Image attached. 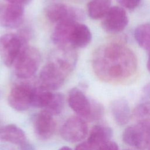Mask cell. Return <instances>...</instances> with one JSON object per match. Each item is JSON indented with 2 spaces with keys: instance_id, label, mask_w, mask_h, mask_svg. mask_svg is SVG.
Listing matches in <instances>:
<instances>
[{
  "instance_id": "5b68a950",
  "label": "cell",
  "mask_w": 150,
  "mask_h": 150,
  "mask_svg": "<svg viewBox=\"0 0 150 150\" xmlns=\"http://www.w3.org/2000/svg\"><path fill=\"white\" fill-rule=\"evenodd\" d=\"M87 134V124L85 120L79 116L69 118L60 129L61 137L70 142L82 141L86 137Z\"/></svg>"
},
{
  "instance_id": "cb8c5ba5",
  "label": "cell",
  "mask_w": 150,
  "mask_h": 150,
  "mask_svg": "<svg viewBox=\"0 0 150 150\" xmlns=\"http://www.w3.org/2000/svg\"><path fill=\"white\" fill-rule=\"evenodd\" d=\"M150 100V81L146 83L142 90L141 100L143 101H148Z\"/></svg>"
},
{
  "instance_id": "f546056e",
  "label": "cell",
  "mask_w": 150,
  "mask_h": 150,
  "mask_svg": "<svg viewBox=\"0 0 150 150\" xmlns=\"http://www.w3.org/2000/svg\"><path fill=\"white\" fill-rule=\"evenodd\" d=\"M146 67H147V69H148V70L149 73H150V53H149V56H148V61H147Z\"/></svg>"
},
{
  "instance_id": "277c9868",
  "label": "cell",
  "mask_w": 150,
  "mask_h": 150,
  "mask_svg": "<svg viewBox=\"0 0 150 150\" xmlns=\"http://www.w3.org/2000/svg\"><path fill=\"white\" fill-rule=\"evenodd\" d=\"M18 34L10 33L0 36V57L4 64L8 67L14 64L22 48L27 45Z\"/></svg>"
},
{
  "instance_id": "9a60e30c",
  "label": "cell",
  "mask_w": 150,
  "mask_h": 150,
  "mask_svg": "<svg viewBox=\"0 0 150 150\" xmlns=\"http://www.w3.org/2000/svg\"><path fill=\"white\" fill-rule=\"evenodd\" d=\"M112 117L120 125L127 124L131 118V110L127 101L124 98L114 100L111 107Z\"/></svg>"
},
{
  "instance_id": "5bb4252c",
  "label": "cell",
  "mask_w": 150,
  "mask_h": 150,
  "mask_svg": "<svg viewBox=\"0 0 150 150\" xmlns=\"http://www.w3.org/2000/svg\"><path fill=\"white\" fill-rule=\"evenodd\" d=\"M23 131L14 124H8L0 128V141L20 145L26 142Z\"/></svg>"
},
{
  "instance_id": "f1b7e54d",
  "label": "cell",
  "mask_w": 150,
  "mask_h": 150,
  "mask_svg": "<svg viewBox=\"0 0 150 150\" xmlns=\"http://www.w3.org/2000/svg\"><path fill=\"white\" fill-rule=\"evenodd\" d=\"M0 150H15L12 146L9 145H1Z\"/></svg>"
},
{
  "instance_id": "1f68e13d",
  "label": "cell",
  "mask_w": 150,
  "mask_h": 150,
  "mask_svg": "<svg viewBox=\"0 0 150 150\" xmlns=\"http://www.w3.org/2000/svg\"><path fill=\"white\" fill-rule=\"evenodd\" d=\"M2 9V8H1V6H0V15H1V13Z\"/></svg>"
},
{
  "instance_id": "484cf974",
  "label": "cell",
  "mask_w": 150,
  "mask_h": 150,
  "mask_svg": "<svg viewBox=\"0 0 150 150\" xmlns=\"http://www.w3.org/2000/svg\"><path fill=\"white\" fill-rule=\"evenodd\" d=\"M75 150H94L92 146L88 143L87 141L86 142H83L78 144Z\"/></svg>"
},
{
  "instance_id": "4fadbf2b",
  "label": "cell",
  "mask_w": 150,
  "mask_h": 150,
  "mask_svg": "<svg viewBox=\"0 0 150 150\" xmlns=\"http://www.w3.org/2000/svg\"><path fill=\"white\" fill-rule=\"evenodd\" d=\"M112 135V131L110 127L96 125L91 129L87 141L94 150H97L104 144L110 141Z\"/></svg>"
},
{
  "instance_id": "30bf717a",
  "label": "cell",
  "mask_w": 150,
  "mask_h": 150,
  "mask_svg": "<svg viewBox=\"0 0 150 150\" xmlns=\"http://www.w3.org/2000/svg\"><path fill=\"white\" fill-rule=\"evenodd\" d=\"M68 103L70 108L83 119L90 120L92 112V103L79 88L70 90L68 96Z\"/></svg>"
},
{
  "instance_id": "ac0fdd59",
  "label": "cell",
  "mask_w": 150,
  "mask_h": 150,
  "mask_svg": "<svg viewBox=\"0 0 150 150\" xmlns=\"http://www.w3.org/2000/svg\"><path fill=\"white\" fill-rule=\"evenodd\" d=\"M53 94L50 90L40 85L34 87L32 96V106L45 108L51 100Z\"/></svg>"
},
{
  "instance_id": "44dd1931",
  "label": "cell",
  "mask_w": 150,
  "mask_h": 150,
  "mask_svg": "<svg viewBox=\"0 0 150 150\" xmlns=\"http://www.w3.org/2000/svg\"><path fill=\"white\" fill-rule=\"evenodd\" d=\"M63 96L59 93H53L51 100L43 110L53 116L60 114L63 108Z\"/></svg>"
},
{
  "instance_id": "8992f818",
  "label": "cell",
  "mask_w": 150,
  "mask_h": 150,
  "mask_svg": "<svg viewBox=\"0 0 150 150\" xmlns=\"http://www.w3.org/2000/svg\"><path fill=\"white\" fill-rule=\"evenodd\" d=\"M67 75L56 63L51 61L40 70V85L50 91L57 90L62 86Z\"/></svg>"
},
{
  "instance_id": "52a82bcc",
  "label": "cell",
  "mask_w": 150,
  "mask_h": 150,
  "mask_svg": "<svg viewBox=\"0 0 150 150\" xmlns=\"http://www.w3.org/2000/svg\"><path fill=\"white\" fill-rule=\"evenodd\" d=\"M128 17L124 8L118 6H111L102 18L103 29L110 33L122 32L128 23Z\"/></svg>"
},
{
  "instance_id": "7a4b0ae2",
  "label": "cell",
  "mask_w": 150,
  "mask_h": 150,
  "mask_svg": "<svg viewBox=\"0 0 150 150\" xmlns=\"http://www.w3.org/2000/svg\"><path fill=\"white\" fill-rule=\"evenodd\" d=\"M40 63L39 50L34 47L26 46L22 48L13 64L15 75L19 79H29L37 71Z\"/></svg>"
},
{
  "instance_id": "836d02e7",
  "label": "cell",
  "mask_w": 150,
  "mask_h": 150,
  "mask_svg": "<svg viewBox=\"0 0 150 150\" xmlns=\"http://www.w3.org/2000/svg\"><path fill=\"white\" fill-rule=\"evenodd\" d=\"M126 150H129V149H126Z\"/></svg>"
},
{
  "instance_id": "603a6c76",
  "label": "cell",
  "mask_w": 150,
  "mask_h": 150,
  "mask_svg": "<svg viewBox=\"0 0 150 150\" xmlns=\"http://www.w3.org/2000/svg\"><path fill=\"white\" fill-rule=\"evenodd\" d=\"M121 7L129 10H134L137 8L141 0H117Z\"/></svg>"
},
{
  "instance_id": "3957f363",
  "label": "cell",
  "mask_w": 150,
  "mask_h": 150,
  "mask_svg": "<svg viewBox=\"0 0 150 150\" xmlns=\"http://www.w3.org/2000/svg\"><path fill=\"white\" fill-rule=\"evenodd\" d=\"M123 141L127 145L144 150L150 148V121H139L126 128L122 134Z\"/></svg>"
},
{
  "instance_id": "6da1fadb",
  "label": "cell",
  "mask_w": 150,
  "mask_h": 150,
  "mask_svg": "<svg viewBox=\"0 0 150 150\" xmlns=\"http://www.w3.org/2000/svg\"><path fill=\"white\" fill-rule=\"evenodd\" d=\"M92 67L97 77L108 83L127 80L135 73L137 59L123 44L111 42L98 47L93 53Z\"/></svg>"
},
{
  "instance_id": "d6a6232c",
  "label": "cell",
  "mask_w": 150,
  "mask_h": 150,
  "mask_svg": "<svg viewBox=\"0 0 150 150\" xmlns=\"http://www.w3.org/2000/svg\"><path fill=\"white\" fill-rule=\"evenodd\" d=\"M148 150H150V148H149V149H148Z\"/></svg>"
},
{
  "instance_id": "ffe728a7",
  "label": "cell",
  "mask_w": 150,
  "mask_h": 150,
  "mask_svg": "<svg viewBox=\"0 0 150 150\" xmlns=\"http://www.w3.org/2000/svg\"><path fill=\"white\" fill-rule=\"evenodd\" d=\"M134 35L137 43L141 48L150 50V23H143L137 26Z\"/></svg>"
},
{
  "instance_id": "d4e9b609",
  "label": "cell",
  "mask_w": 150,
  "mask_h": 150,
  "mask_svg": "<svg viewBox=\"0 0 150 150\" xmlns=\"http://www.w3.org/2000/svg\"><path fill=\"white\" fill-rule=\"evenodd\" d=\"M97 150H118V146L115 142L108 141L98 148Z\"/></svg>"
},
{
  "instance_id": "4dcf8cb0",
  "label": "cell",
  "mask_w": 150,
  "mask_h": 150,
  "mask_svg": "<svg viewBox=\"0 0 150 150\" xmlns=\"http://www.w3.org/2000/svg\"><path fill=\"white\" fill-rule=\"evenodd\" d=\"M59 150H72V149L68 146H63L60 148Z\"/></svg>"
},
{
  "instance_id": "4316f807",
  "label": "cell",
  "mask_w": 150,
  "mask_h": 150,
  "mask_svg": "<svg viewBox=\"0 0 150 150\" xmlns=\"http://www.w3.org/2000/svg\"><path fill=\"white\" fill-rule=\"evenodd\" d=\"M6 2H8L9 4H17L24 6L29 4L32 0H5Z\"/></svg>"
},
{
  "instance_id": "2e32d148",
  "label": "cell",
  "mask_w": 150,
  "mask_h": 150,
  "mask_svg": "<svg viewBox=\"0 0 150 150\" xmlns=\"http://www.w3.org/2000/svg\"><path fill=\"white\" fill-rule=\"evenodd\" d=\"M92 39V34L90 29L84 24L78 23L73 32L70 45L74 49L83 48L88 46Z\"/></svg>"
},
{
  "instance_id": "7402d4cb",
  "label": "cell",
  "mask_w": 150,
  "mask_h": 150,
  "mask_svg": "<svg viewBox=\"0 0 150 150\" xmlns=\"http://www.w3.org/2000/svg\"><path fill=\"white\" fill-rule=\"evenodd\" d=\"M134 115L138 122L150 121V101L141 102L134 109Z\"/></svg>"
},
{
  "instance_id": "ba28073f",
  "label": "cell",
  "mask_w": 150,
  "mask_h": 150,
  "mask_svg": "<svg viewBox=\"0 0 150 150\" xmlns=\"http://www.w3.org/2000/svg\"><path fill=\"white\" fill-rule=\"evenodd\" d=\"M33 87L22 83L14 86L11 90L8 97L9 105L17 111H25L31 105Z\"/></svg>"
},
{
  "instance_id": "9c48e42d",
  "label": "cell",
  "mask_w": 150,
  "mask_h": 150,
  "mask_svg": "<svg viewBox=\"0 0 150 150\" xmlns=\"http://www.w3.org/2000/svg\"><path fill=\"white\" fill-rule=\"evenodd\" d=\"M78 23L77 21L70 16L57 23L52 35L53 43L58 47H72L70 45L71 38L73 30Z\"/></svg>"
},
{
  "instance_id": "e0dca14e",
  "label": "cell",
  "mask_w": 150,
  "mask_h": 150,
  "mask_svg": "<svg viewBox=\"0 0 150 150\" xmlns=\"http://www.w3.org/2000/svg\"><path fill=\"white\" fill-rule=\"evenodd\" d=\"M111 0H91L87 4V12L93 19H102L110 9Z\"/></svg>"
},
{
  "instance_id": "d6986e66",
  "label": "cell",
  "mask_w": 150,
  "mask_h": 150,
  "mask_svg": "<svg viewBox=\"0 0 150 150\" xmlns=\"http://www.w3.org/2000/svg\"><path fill=\"white\" fill-rule=\"evenodd\" d=\"M70 8L61 3L53 4L46 9V15L48 20L53 23H58L69 16Z\"/></svg>"
},
{
  "instance_id": "7c38bea8",
  "label": "cell",
  "mask_w": 150,
  "mask_h": 150,
  "mask_svg": "<svg viewBox=\"0 0 150 150\" xmlns=\"http://www.w3.org/2000/svg\"><path fill=\"white\" fill-rule=\"evenodd\" d=\"M33 123L35 131L41 139L50 138L56 129V122L53 115L45 110L40 111L35 116Z\"/></svg>"
},
{
  "instance_id": "83f0119b",
  "label": "cell",
  "mask_w": 150,
  "mask_h": 150,
  "mask_svg": "<svg viewBox=\"0 0 150 150\" xmlns=\"http://www.w3.org/2000/svg\"><path fill=\"white\" fill-rule=\"evenodd\" d=\"M19 150H35V148L26 141L19 145Z\"/></svg>"
},
{
  "instance_id": "8fae6325",
  "label": "cell",
  "mask_w": 150,
  "mask_h": 150,
  "mask_svg": "<svg viewBox=\"0 0 150 150\" xmlns=\"http://www.w3.org/2000/svg\"><path fill=\"white\" fill-rule=\"evenodd\" d=\"M23 15V5L9 4L2 9L0 15L1 25L6 28H17L22 24Z\"/></svg>"
}]
</instances>
